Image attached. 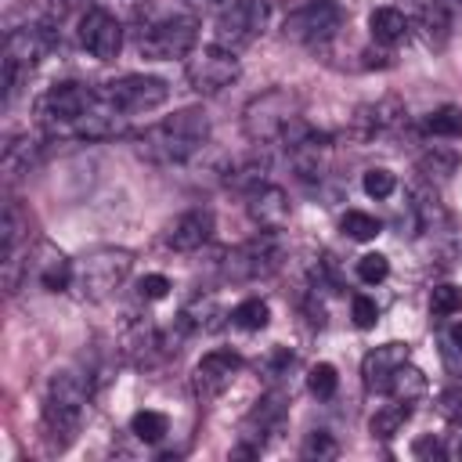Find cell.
Masks as SVG:
<instances>
[{"label": "cell", "instance_id": "52a82bcc", "mask_svg": "<svg viewBox=\"0 0 462 462\" xmlns=\"http://www.w3.org/2000/svg\"><path fill=\"white\" fill-rule=\"evenodd\" d=\"M339 25H343V7H339L336 0H310V4L296 7V11L285 18L282 32H285V40H292V43L318 47V43L332 40V36L339 32Z\"/></svg>", "mask_w": 462, "mask_h": 462}, {"label": "cell", "instance_id": "5b68a950", "mask_svg": "<svg viewBox=\"0 0 462 462\" xmlns=\"http://www.w3.org/2000/svg\"><path fill=\"white\" fill-rule=\"evenodd\" d=\"M292 119H300V101H296V94H289L282 87L263 90L260 97H253L245 105V134L256 144L282 141V134Z\"/></svg>", "mask_w": 462, "mask_h": 462}, {"label": "cell", "instance_id": "d590c367", "mask_svg": "<svg viewBox=\"0 0 462 462\" xmlns=\"http://www.w3.org/2000/svg\"><path fill=\"white\" fill-rule=\"evenodd\" d=\"M170 289H173V285H170V278H166V274H144V278L137 282L141 300H162Z\"/></svg>", "mask_w": 462, "mask_h": 462}, {"label": "cell", "instance_id": "4dcf8cb0", "mask_svg": "<svg viewBox=\"0 0 462 462\" xmlns=\"http://www.w3.org/2000/svg\"><path fill=\"white\" fill-rule=\"evenodd\" d=\"M336 386H339V375H336V368H332L328 361L310 365V372H307V390H310L314 397H332Z\"/></svg>", "mask_w": 462, "mask_h": 462}, {"label": "cell", "instance_id": "836d02e7", "mask_svg": "<svg viewBox=\"0 0 462 462\" xmlns=\"http://www.w3.org/2000/svg\"><path fill=\"white\" fill-rule=\"evenodd\" d=\"M437 411H440L451 426H462V383L448 386V390L437 397Z\"/></svg>", "mask_w": 462, "mask_h": 462}, {"label": "cell", "instance_id": "ac0fdd59", "mask_svg": "<svg viewBox=\"0 0 462 462\" xmlns=\"http://www.w3.org/2000/svg\"><path fill=\"white\" fill-rule=\"evenodd\" d=\"M404 361H408V343H401V339H390V343H383V346L368 350V354H365V361H361L365 386H368V390L386 393L390 375H393V372H397V365H404Z\"/></svg>", "mask_w": 462, "mask_h": 462}, {"label": "cell", "instance_id": "f546056e", "mask_svg": "<svg viewBox=\"0 0 462 462\" xmlns=\"http://www.w3.org/2000/svg\"><path fill=\"white\" fill-rule=\"evenodd\" d=\"M361 188H365V195H368V199H390V195H393V188H397V177H393L386 166H372V170H365Z\"/></svg>", "mask_w": 462, "mask_h": 462}, {"label": "cell", "instance_id": "7c38bea8", "mask_svg": "<svg viewBox=\"0 0 462 462\" xmlns=\"http://www.w3.org/2000/svg\"><path fill=\"white\" fill-rule=\"evenodd\" d=\"M94 101H97V94H90L83 83H54V87L40 97L36 112H40V119H43L47 126H69V130H72L76 119H83Z\"/></svg>", "mask_w": 462, "mask_h": 462}, {"label": "cell", "instance_id": "5bb4252c", "mask_svg": "<svg viewBox=\"0 0 462 462\" xmlns=\"http://www.w3.org/2000/svg\"><path fill=\"white\" fill-rule=\"evenodd\" d=\"M29 271L40 278V285L47 292H65L76 278V263L61 249H54L51 242H36L29 249Z\"/></svg>", "mask_w": 462, "mask_h": 462}, {"label": "cell", "instance_id": "e0dca14e", "mask_svg": "<svg viewBox=\"0 0 462 462\" xmlns=\"http://www.w3.org/2000/svg\"><path fill=\"white\" fill-rule=\"evenodd\" d=\"M209 235H213V213L209 209H188L170 224L166 245L177 253H195L209 242Z\"/></svg>", "mask_w": 462, "mask_h": 462}, {"label": "cell", "instance_id": "ffe728a7", "mask_svg": "<svg viewBox=\"0 0 462 462\" xmlns=\"http://www.w3.org/2000/svg\"><path fill=\"white\" fill-rule=\"evenodd\" d=\"M426 390H430V383H426V375H422V368H415V365H397V372L390 375V383H386V393L393 397V401H404V404H415L419 397H426Z\"/></svg>", "mask_w": 462, "mask_h": 462}, {"label": "cell", "instance_id": "f1b7e54d", "mask_svg": "<svg viewBox=\"0 0 462 462\" xmlns=\"http://www.w3.org/2000/svg\"><path fill=\"white\" fill-rule=\"evenodd\" d=\"M430 310H433L437 318L458 314V310H462V285H451V282L437 285V289L430 292Z\"/></svg>", "mask_w": 462, "mask_h": 462}, {"label": "cell", "instance_id": "7a4b0ae2", "mask_svg": "<svg viewBox=\"0 0 462 462\" xmlns=\"http://www.w3.org/2000/svg\"><path fill=\"white\" fill-rule=\"evenodd\" d=\"M134 267V256L130 249H116V245H101V249H90L79 263H76V289L87 296V300H105L108 292H116L126 274Z\"/></svg>", "mask_w": 462, "mask_h": 462}, {"label": "cell", "instance_id": "cb8c5ba5", "mask_svg": "<svg viewBox=\"0 0 462 462\" xmlns=\"http://www.w3.org/2000/svg\"><path fill=\"white\" fill-rule=\"evenodd\" d=\"M130 433L144 444H159L166 433H170V419L162 411H152V408H141L134 419H130Z\"/></svg>", "mask_w": 462, "mask_h": 462}, {"label": "cell", "instance_id": "ba28073f", "mask_svg": "<svg viewBox=\"0 0 462 462\" xmlns=\"http://www.w3.org/2000/svg\"><path fill=\"white\" fill-rule=\"evenodd\" d=\"M101 97H105L112 108L126 112V116H141V112L159 108V105L170 97V87H166V79H159V76L130 72V76L108 79L105 90H101Z\"/></svg>", "mask_w": 462, "mask_h": 462}, {"label": "cell", "instance_id": "603a6c76", "mask_svg": "<svg viewBox=\"0 0 462 462\" xmlns=\"http://www.w3.org/2000/svg\"><path fill=\"white\" fill-rule=\"evenodd\" d=\"M408 415H411V404H404V401L383 404V408L372 415L368 430H372V437H379V440H390L393 433H401V426L408 422Z\"/></svg>", "mask_w": 462, "mask_h": 462}, {"label": "cell", "instance_id": "74e56055", "mask_svg": "<svg viewBox=\"0 0 462 462\" xmlns=\"http://www.w3.org/2000/svg\"><path fill=\"white\" fill-rule=\"evenodd\" d=\"M415 455H444V448L437 440H419L415 444Z\"/></svg>", "mask_w": 462, "mask_h": 462}, {"label": "cell", "instance_id": "d4e9b609", "mask_svg": "<svg viewBox=\"0 0 462 462\" xmlns=\"http://www.w3.org/2000/svg\"><path fill=\"white\" fill-rule=\"evenodd\" d=\"M32 152H36V144H32L29 137H11V141L4 144V173H7L11 180L22 177V173H29Z\"/></svg>", "mask_w": 462, "mask_h": 462}, {"label": "cell", "instance_id": "f35d334b", "mask_svg": "<svg viewBox=\"0 0 462 462\" xmlns=\"http://www.w3.org/2000/svg\"><path fill=\"white\" fill-rule=\"evenodd\" d=\"M433 4H437L440 11H448L451 18H455V14H462V0H433Z\"/></svg>", "mask_w": 462, "mask_h": 462}, {"label": "cell", "instance_id": "6da1fadb", "mask_svg": "<svg viewBox=\"0 0 462 462\" xmlns=\"http://www.w3.org/2000/svg\"><path fill=\"white\" fill-rule=\"evenodd\" d=\"M206 141H209V116L202 108H184V112L148 126L137 137V148L144 159L173 166V162H188Z\"/></svg>", "mask_w": 462, "mask_h": 462}, {"label": "cell", "instance_id": "9a60e30c", "mask_svg": "<svg viewBox=\"0 0 462 462\" xmlns=\"http://www.w3.org/2000/svg\"><path fill=\"white\" fill-rule=\"evenodd\" d=\"M245 213L260 231H282L289 224V199L282 188L263 180L253 191H245Z\"/></svg>", "mask_w": 462, "mask_h": 462}, {"label": "cell", "instance_id": "7402d4cb", "mask_svg": "<svg viewBox=\"0 0 462 462\" xmlns=\"http://www.w3.org/2000/svg\"><path fill=\"white\" fill-rule=\"evenodd\" d=\"M458 162H462L458 152L455 148H440V144H433L430 152L419 155V170H422L426 180H448V177H455Z\"/></svg>", "mask_w": 462, "mask_h": 462}, {"label": "cell", "instance_id": "4fadbf2b", "mask_svg": "<svg viewBox=\"0 0 462 462\" xmlns=\"http://www.w3.org/2000/svg\"><path fill=\"white\" fill-rule=\"evenodd\" d=\"M79 43H83L94 58L112 61V58L119 54V47H123V25L116 22L112 11H105V7H87V11L79 14Z\"/></svg>", "mask_w": 462, "mask_h": 462}, {"label": "cell", "instance_id": "484cf974", "mask_svg": "<svg viewBox=\"0 0 462 462\" xmlns=\"http://www.w3.org/2000/svg\"><path fill=\"white\" fill-rule=\"evenodd\" d=\"M267 321H271V307L263 303V300H242L235 310H231V325H238V328H245V332H260V328H267Z\"/></svg>", "mask_w": 462, "mask_h": 462}, {"label": "cell", "instance_id": "3957f363", "mask_svg": "<svg viewBox=\"0 0 462 462\" xmlns=\"http://www.w3.org/2000/svg\"><path fill=\"white\" fill-rule=\"evenodd\" d=\"M199 40V22L191 14H166V18H152L141 25L137 32V51L144 58L155 61H170V58H184L195 51Z\"/></svg>", "mask_w": 462, "mask_h": 462}, {"label": "cell", "instance_id": "d6986e66", "mask_svg": "<svg viewBox=\"0 0 462 462\" xmlns=\"http://www.w3.org/2000/svg\"><path fill=\"white\" fill-rule=\"evenodd\" d=\"M368 32H372V40L375 43H401L408 32H411V22L404 18V11H397V7H375L372 14H368Z\"/></svg>", "mask_w": 462, "mask_h": 462}, {"label": "cell", "instance_id": "4316f807", "mask_svg": "<svg viewBox=\"0 0 462 462\" xmlns=\"http://www.w3.org/2000/svg\"><path fill=\"white\" fill-rule=\"evenodd\" d=\"M339 231L346 235V238H354V242H372L383 227H379V220L372 217V213H361V209H346L343 217H339Z\"/></svg>", "mask_w": 462, "mask_h": 462}, {"label": "cell", "instance_id": "ab89813d", "mask_svg": "<svg viewBox=\"0 0 462 462\" xmlns=\"http://www.w3.org/2000/svg\"><path fill=\"white\" fill-rule=\"evenodd\" d=\"M451 343H455V346H462V318L451 325Z\"/></svg>", "mask_w": 462, "mask_h": 462}, {"label": "cell", "instance_id": "9c48e42d", "mask_svg": "<svg viewBox=\"0 0 462 462\" xmlns=\"http://www.w3.org/2000/svg\"><path fill=\"white\" fill-rule=\"evenodd\" d=\"M278 263H282V242H278V231H260L256 238H249V242H242L238 249L227 253V260H224V274L235 278V282H256V278L271 274Z\"/></svg>", "mask_w": 462, "mask_h": 462}, {"label": "cell", "instance_id": "8fae6325", "mask_svg": "<svg viewBox=\"0 0 462 462\" xmlns=\"http://www.w3.org/2000/svg\"><path fill=\"white\" fill-rule=\"evenodd\" d=\"M238 54L235 51H224L217 43L195 51L188 58V83L199 90V94H220L224 87H231L238 79Z\"/></svg>", "mask_w": 462, "mask_h": 462}, {"label": "cell", "instance_id": "1f68e13d", "mask_svg": "<svg viewBox=\"0 0 462 462\" xmlns=\"http://www.w3.org/2000/svg\"><path fill=\"white\" fill-rule=\"evenodd\" d=\"M386 274H390V260L383 253H365L357 260V278L365 285H379V282H386Z\"/></svg>", "mask_w": 462, "mask_h": 462}, {"label": "cell", "instance_id": "2e32d148", "mask_svg": "<svg viewBox=\"0 0 462 462\" xmlns=\"http://www.w3.org/2000/svg\"><path fill=\"white\" fill-rule=\"evenodd\" d=\"M242 357L235 350H209L202 354V361L195 365V390L199 397H217L231 386V379L238 375Z\"/></svg>", "mask_w": 462, "mask_h": 462}, {"label": "cell", "instance_id": "e575fe53", "mask_svg": "<svg viewBox=\"0 0 462 462\" xmlns=\"http://www.w3.org/2000/svg\"><path fill=\"white\" fill-rule=\"evenodd\" d=\"M350 318H354L357 328H372V325L379 321V307H375V300H368V296H354V300H350Z\"/></svg>", "mask_w": 462, "mask_h": 462}, {"label": "cell", "instance_id": "30bf717a", "mask_svg": "<svg viewBox=\"0 0 462 462\" xmlns=\"http://www.w3.org/2000/svg\"><path fill=\"white\" fill-rule=\"evenodd\" d=\"M267 25V4L260 0H238L231 11L217 14V29H213V43L224 51H242L249 47Z\"/></svg>", "mask_w": 462, "mask_h": 462}, {"label": "cell", "instance_id": "83f0119b", "mask_svg": "<svg viewBox=\"0 0 462 462\" xmlns=\"http://www.w3.org/2000/svg\"><path fill=\"white\" fill-rule=\"evenodd\" d=\"M426 130L433 137H462V108L458 105H440L426 116Z\"/></svg>", "mask_w": 462, "mask_h": 462}, {"label": "cell", "instance_id": "277c9868", "mask_svg": "<svg viewBox=\"0 0 462 462\" xmlns=\"http://www.w3.org/2000/svg\"><path fill=\"white\" fill-rule=\"evenodd\" d=\"M87 397H90V379L76 375V372H58L51 379V390H47V404H43V419H47V430L58 437H72L79 430V419H83V408H87Z\"/></svg>", "mask_w": 462, "mask_h": 462}, {"label": "cell", "instance_id": "8d00e7d4", "mask_svg": "<svg viewBox=\"0 0 462 462\" xmlns=\"http://www.w3.org/2000/svg\"><path fill=\"white\" fill-rule=\"evenodd\" d=\"M188 4H191L195 11H206V14H213V18H217V14L231 11V7L238 4V0H188Z\"/></svg>", "mask_w": 462, "mask_h": 462}, {"label": "cell", "instance_id": "8992f818", "mask_svg": "<svg viewBox=\"0 0 462 462\" xmlns=\"http://www.w3.org/2000/svg\"><path fill=\"white\" fill-rule=\"evenodd\" d=\"M47 43H51V36L40 25H25V29H11L7 32V47H4V101H14L22 79H29L36 61L47 54Z\"/></svg>", "mask_w": 462, "mask_h": 462}, {"label": "cell", "instance_id": "d6a6232c", "mask_svg": "<svg viewBox=\"0 0 462 462\" xmlns=\"http://www.w3.org/2000/svg\"><path fill=\"white\" fill-rule=\"evenodd\" d=\"M336 451H339V444H336L332 433H325V430H314V433H307V440H303V458H336Z\"/></svg>", "mask_w": 462, "mask_h": 462}, {"label": "cell", "instance_id": "44dd1931", "mask_svg": "<svg viewBox=\"0 0 462 462\" xmlns=\"http://www.w3.org/2000/svg\"><path fill=\"white\" fill-rule=\"evenodd\" d=\"M155 346H162V336H159V328H155L148 318L126 325V332H123V354H126V357L144 361Z\"/></svg>", "mask_w": 462, "mask_h": 462}]
</instances>
